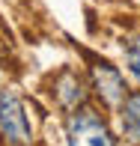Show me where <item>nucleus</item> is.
Returning a JSON list of instances; mask_svg holds the SVG:
<instances>
[{"mask_svg": "<svg viewBox=\"0 0 140 146\" xmlns=\"http://www.w3.org/2000/svg\"><path fill=\"white\" fill-rule=\"evenodd\" d=\"M0 131L12 146H30V140H33L27 113H24V102L15 90L0 92Z\"/></svg>", "mask_w": 140, "mask_h": 146, "instance_id": "obj_2", "label": "nucleus"}, {"mask_svg": "<svg viewBox=\"0 0 140 146\" xmlns=\"http://www.w3.org/2000/svg\"><path fill=\"white\" fill-rule=\"evenodd\" d=\"M125 66H128V72L140 81V36L128 39V45H125Z\"/></svg>", "mask_w": 140, "mask_h": 146, "instance_id": "obj_6", "label": "nucleus"}, {"mask_svg": "<svg viewBox=\"0 0 140 146\" xmlns=\"http://www.w3.org/2000/svg\"><path fill=\"white\" fill-rule=\"evenodd\" d=\"M122 134L131 146H140V92H131L122 102Z\"/></svg>", "mask_w": 140, "mask_h": 146, "instance_id": "obj_5", "label": "nucleus"}, {"mask_svg": "<svg viewBox=\"0 0 140 146\" xmlns=\"http://www.w3.org/2000/svg\"><path fill=\"white\" fill-rule=\"evenodd\" d=\"M66 131H69V146H116L107 122L90 108H75V113L66 122Z\"/></svg>", "mask_w": 140, "mask_h": 146, "instance_id": "obj_1", "label": "nucleus"}, {"mask_svg": "<svg viewBox=\"0 0 140 146\" xmlns=\"http://www.w3.org/2000/svg\"><path fill=\"white\" fill-rule=\"evenodd\" d=\"M54 96L57 102L63 104L66 110H75L86 102V90H84V81L75 75V72H63V75L54 81Z\"/></svg>", "mask_w": 140, "mask_h": 146, "instance_id": "obj_4", "label": "nucleus"}, {"mask_svg": "<svg viewBox=\"0 0 140 146\" xmlns=\"http://www.w3.org/2000/svg\"><path fill=\"white\" fill-rule=\"evenodd\" d=\"M92 90L104 98L107 104H119L125 98V81L113 66L107 63H96L92 66Z\"/></svg>", "mask_w": 140, "mask_h": 146, "instance_id": "obj_3", "label": "nucleus"}]
</instances>
